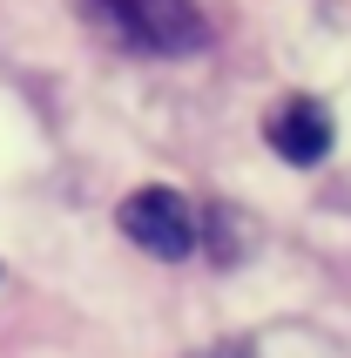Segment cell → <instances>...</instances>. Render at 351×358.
Returning a JSON list of instances; mask_svg holds the SVG:
<instances>
[{
	"instance_id": "4",
	"label": "cell",
	"mask_w": 351,
	"mask_h": 358,
	"mask_svg": "<svg viewBox=\"0 0 351 358\" xmlns=\"http://www.w3.org/2000/svg\"><path fill=\"white\" fill-rule=\"evenodd\" d=\"M196 358H250V345H243V338H230V345H203Z\"/></svg>"
},
{
	"instance_id": "3",
	"label": "cell",
	"mask_w": 351,
	"mask_h": 358,
	"mask_svg": "<svg viewBox=\"0 0 351 358\" xmlns=\"http://www.w3.org/2000/svg\"><path fill=\"white\" fill-rule=\"evenodd\" d=\"M264 136H271V149L291 162V169H317V162L331 156V142H338V122H331V108H324V101L291 95L271 122H264Z\"/></svg>"
},
{
	"instance_id": "1",
	"label": "cell",
	"mask_w": 351,
	"mask_h": 358,
	"mask_svg": "<svg viewBox=\"0 0 351 358\" xmlns=\"http://www.w3.org/2000/svg\"><path fill=\"white\" fill-rule=\"evenodd\" d=\"M101 14V27L142 55H196V48H210V20L196 0H88Z\"/></svg>"
},
{
	"instance_id": "2",
	"label": "cell",
	"mask_w": 351,
	"mask_h": 358,
	"mask_svg": "<svg viewBox=\"0 0 351 358\" xmlns=\"http://www.w3.org/2000/svg\"><path fill=\"white\" fill-rule=\"evenodd\" d=\"M122 237L136 243V250H149V257H189L196 250V210L182 203V189H169V182H142L136 196H122L115 210Z\"/></svg>"
}]
</instances>
